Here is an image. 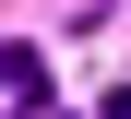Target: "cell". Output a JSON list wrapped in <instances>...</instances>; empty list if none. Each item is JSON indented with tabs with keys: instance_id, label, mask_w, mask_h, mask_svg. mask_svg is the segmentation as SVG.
I'll list each match as a JSON object with an SVG mask.
<instances>
[{
	"instance_id": "obj_1",
	"label": "cell",
	"mask_w": 131,
	"mask_h": 119,
	"mask_svg": "<svg viewBox=\"0 0 131 119\" xmlns=\"http://www.w3.org/2000/svg\"><path fill=\"white\" fill-rule=\"evenodd\" d=\"M0 107H48V48L0 36Z\"/></svg>"
},
{
	"instance_id": "obj_2",
	"label": "cell",
	"mask_w": 131,
	"mask_h": 119,
	"mask_svg": "<svg viewBox=\"0 0 131 119\" xmlns=\"http://www.w3.org/2000/svg\"><path fill=\"white\" fill-rule=\"evenodd\" d=\"M95 119H131V95H119V83H107V95H95Z\"/></svg>"
}]
</instances>
